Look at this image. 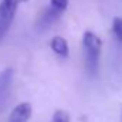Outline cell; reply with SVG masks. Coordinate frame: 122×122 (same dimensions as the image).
Segmentation results:
<instances>
[{
    "mask_svg": "<svg viewBox=\"0 0 122 122\" xmlns=\"http://www.w3.org/2000/svg\"><path fill=\"white\" fill-rule=\"evenodd\" d=\"M82 44H84V53H85V65L90 74H97L98 65H99V57H101V48L102 41L101 38L92 33L85 31L82 36Z\"/></svg>",
    "mask_w": 122,
    "mask_h": 122,
    "instance_id": "cell-1",
    "label": "cell"
},
{
    "mask_svg": "<svg viewBox=\"0 0 122 122\" xmlns=\"http://www.w3.org/2000/svg\"><path fill=\"white\" fill-rule=\"evenodd\" d=\"M27 0H1L0 1V41L4 38L10 29L14 16L17 13V7Z\"/></svg>",
    "mask_w": 122,
    "mask_h": 122,
    "instance_id": "cell-2",
    "label": "cell"
},
{
    "mask_svg": "<svg viewBox=\"0 0 122 122\" xmlns=\"http://www.w3.org/2000/svg\"><path fill=\"white\" fill-rule=\"evenodd\" d=\"M61 14H62L61 11L56 10V9L51 7V6H48L47 9H44L43 13H41V16H40V19H38V21H37L38 30H46V29H48L50 26H53V24L60 19Z\"/></svg>",
    "mask_w": 122,
    "mask_h": 122,
    "instance_id": "cell-3",
    "label": "cell"
},
{
    "mask_svg": "<svg viewBox=\"0 0 122 122\" xmlns=\"http://www.w3.org/2000/svg\"><path fill=\"white\" fill-rule=\"evenodd\" d=\"M31 114H33V107L30 102H21L11 111L9 122H29Z\"/></svg>",
    "mask_w": 122,
    "mask_h": 122,
    "instance_id": "cell-4",
    "label": "cell"
},
{
    "mask_svg": "<svg viewBox=\"0 0 122 122\" xmlns=\"http://www.w3.org/2000/svg\"><path fill=\"white\" fill-rule=\"evenodd\" d=\"M50 47L53 50L54 54H57L61 58H67L70 56V47H68V43L65 38H62L60 36H56L51 38L50 41Z\"/></svg>",
    "mask_w": 122,
    "mask_h": 122,
    "instance_id": "cell-5",
    "label": "cell"
},
{
    "mask_svg": "<svg viewBox=\"0 0 122 122\" xmlns=\"http://www.w3.org/2000/svg\"><path fill=\"white\" fill-rule=\"evenodd\" d=\"M112 33L117 41L122 43V17H115L112 20Z\"/></svg>",
    "mask_w": 122,
    "mask_h": 122,
    "instance_id": "cell-6",
    "label": "cell"
},
{
    "mask_svg": "<svg viewBox=\"0 0 122 122\" xmlns=\"http://www.w3.org/2000/svg\"><path fill=\"white\" fill-rule=\"evenodd\" d=\"M51 122H70V115H68V112H65L62 109H57L53 115Z\"/></svg>",
    "mask_w": 122,
    "mask_h": 122,
    "instance_id": "cell-7",
    "label": "cell"
},
{
    "mask_svg": "<svg viewBox=\"0 0 122 122\" xmlns=\"http://www.w3.org/2000/svg\"><path fill=\"white\" fill-rule=\"evenodd\" d=\"M50 6L61 13H64L68 7V0H50Z\"/></svg>",
    "mask_w": 122,
    "mask_h": 122,
    "instance_id": "cell-8",
    "label": "cell"
}]
</instances>
